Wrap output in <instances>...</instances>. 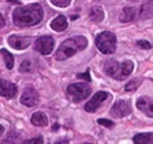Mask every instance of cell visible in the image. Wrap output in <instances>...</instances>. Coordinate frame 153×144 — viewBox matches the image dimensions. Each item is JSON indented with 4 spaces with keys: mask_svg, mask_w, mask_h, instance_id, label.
Here are the masks:
<instances>
[{
    "mask_svg": "<svg viewBox=\"0 0 153 144\" xmlns=\"http://www.w3.org/2000/svg\"><path fill=\"white\" fill-rule=\"evenodd\" d=\"M53 47H54V39L50 36L40 37L34 43V49L44 56L51 53Z\"/></svg>",
    "mask_w": 153,
    "mask_h": 144,
    "instance_id": "6",
    "label": "cell"
},
{
    "mask_svg": "<svg viewBox=\"0 0 153 144\" xmlns=\"http://www.w3.org/2000/svg\"><path fill=\"white\" fill-rule=\"evenodd\" d=\"M31 122L32 124L36 126H46L48 121H47V116L44 113V112H36L32 115L31 117Z\"/></svg>",
    "mask_w": 153,
    "mask_h": 144,
    "instance_id": "14",
    "label": "cell"
},
{
    "mask_svg": "<svg viewBox=\"0 0 153 144\" xmlns=\"http://www.w3.org/2000/svg\"><path fill=\"white\" fill-rule=\"evenodd\" d=\"M104 16H105L104 14V11H102V8L100 6H93V7H91V10H90V18H91V20H93L94 22L102 21Z\"/></svg>",
    "mask_w": 153,
    "mask_h": 144,
    "instance_id": "18",
    "label": "cell"
},
{
    "mask_svg": "<svg viewBox=\"0 0 153 144\" xmlns=\"http://www.w3.org/2000/svg\"><path fill=\"white\" fill-rule=\"evenodd\" d=\"M17 86L5 79H0V96L5 98H13L17 94Z\"/></svg>",
    "mask_w": 153,
    "mask_h": 144,
    "instance_id": "10",
    "label": "cell"
},
{
    "mask_svg": "<svg viewBox=\"0 0 153 144\" xmlns=\"http://www.w3.org/2000/svg\"><path fill=\"white\" fill-rule=\"evenodd\" d=\"M139 14H140L141 19L152 18L153 17V4H151L150 1L143 4L141 7H140V11H139Z\"/></svg>",
    "mask_w": 153,
    "mask_h": 144,
    "instance_id": "17",
    "label": "cell"
},
{
    "mask_svg": "<svg viewBox=\"0 0 153 144\" xmlns=\"http://www.w3.org/2000/svg\"><path fill=\"white\" fill-rule=\"evenodd\" d=\"M91 93V88L87 83H76L67 86V94L73 102H80L87 98Z\"/></svg>",
    "mask_w": 153,
    "mask_h": 144,
    "instance_id": "5",
    "label": "cell"
},
{
    "mask_svg": "<svg viewBox=\"0 0 153 144\" xmlns=\"http://www.w3.org/2000/svg\"><path fill=\"white\" fill-rule=\"evenodd\" d=\"M0 52H1L2 57H4V59H5L6 68H7L8 70L13 69V66H14V57H13V54L10 53V52H8L7 50H5V49H1Z\"/></svg>",
    "mask_w": 153,
    "mask_h": 144,
    "instance_id": "19",
    "label": "cell"
},
{
    "mask_svg": "<svg viewBox=\"0 0 153 144\" xmlns=\"http://www.w3.org/2000/svg\"><path fill=\"white\" fill-rule=\"evenodd\" d=\"M51 27L57 31V32H62L67 28V20L65 16H58L56 19L52 20L51 22Z\"/></svg>",
    "mask_w": 153,
    "mask_h": 144,
    "instance_id": "13",
    "label": "cell"
},
{
    "mask_svg": "<svg viewBox=\"0 0 153 144\" xmlns=\"http://www.w3.org/2000/svg\"><path fill=\"white\" fill-rule=\"evenodd\" d=\"M108 98V93L105 91H99L92 97V99L90 102H87L85 104V110L87 112H96L97 109L99 108L106 99Z\"/></svg>",
    "mask_w": 153,
    "mask_h": 144,
    "instance_id": "7",
    "label": "cell"
},
{
    "mask_svg": "<svg viewBox=\"0 0 153 144\" xmlns=\"http://www.w3.org/2000/svg\"><path fill=\"white\" fill-rule=\"evenodd\" d=\"M137 108L143 111L146 116L153 117V98L150 97H140L137 100Z\"/></svg>",
    "mask_w": 153,
    "mask_h": 144,
    "instance_id": "12",
    "label": "cell"
},
{
    "mask_svg": "<svg viewBox=\"0 0 153 144\" xmlns=\"http://www.w3.org/2000/svg\"><path fill=\"white\" fill-rule=\"evenodd\" d=\"M7 1H10V2H13V4H17V5H19V4H20L19 0H7Z\"/></svg>",
    "mask_w": 153,
    "mask_h": 144,
    "instance_id": "29",
    "label": "cell"
},
{
    "mask_svg": "<svg viewBox=\"0 0 153 144\" xmlns=\"http://www.w3.org/2000/svg\"><path fill=\"white\" fill-rule=\"evenodd\" d=\"M150 2H151V4H153V0H150Z\"/></svg>",
    "mask_w": 153,
    "mask_h": 144,
    "instance_id": "31",
    "label": "cell"
},
{
    "mask_svg": "<svg viewBox=\"0 0 153 144\" xmlns=\"http://www.w3.org/2000/svg\"><path fill=\"white\" fill-rule=\"evenodd\" d=\"M20 72H30L32 70V63L30 60H24L21 64H20L19 68Z\"/></svg>",
    "mask_w": 153,
    "mask_h": 144,
    "instance_id": "21",
    "label": "cell"
},
{
    "mask_svg": "<svg viewBox=\"0 0 153 144\" xmlns=\"http://www.w3.org/2000/svg\"><path fill=\"white\" fill-rule=\"evenodd\" d=\"M76 77L78 78H81V79H85L86 82H91V76H90V71L88 70L85 72V73H79Z\"/></svg>",
    "mask_w": 153,
    "mask_h": 144,
    "instance_id": "26",
    "label": "cell"
},
{
    "mask_svg": "<svg viewBox=\"0 0 153 144\" xmlns=\"http://www.w3.org/2000/svg\"><path fill=\"white\" fill-rule=\"evenodd\" d=\"M4 26H5V18L0 14V28H2Z\"/></svg>",
    "mask_w": 153,
    "mask_h": 144,
    "instance_id": "28",
    "label": "cell"
},
{
    "mask_svg": "<svg viewBox=\"0 0 153 144\" xmlns=\"http://www.w3.org/2000/svg\"><path fill=\"white\" fill-rule=\"evenodd\" d=\"M98 124L106 126V128H113L114 126V123L112 121H108V119H105V118H99L98 119Z\"/></svg>",
    "mask_w": 153,
    "mask_h": 144,
    "instance_id": "24",
    "label": "cell"
},
{
    "mask_svg": "<svg viewBox=\"0 0 153 144\" xmlns=\"http://www.w3.org/2000/svg\"><path fill=\"white\" fill-rule=\"evenodd\" d=\"M51 2L57 7H67L71 4V0H51Z\"/></svg>",
    "mask_w": 153,
    "mask_h": 144,
    "instance_id": "23",
    "label": "cell"
},
{
    "mask_svg": "<svg viewBox=\"0 0 153 144\" xmlns=\"http://www.w3.org/2000/svg\"><path fill=\"white\" fill-rule=\"evenodd\" d=\"M18 137H19V134H17L16 131H12V132L6 137V140H5L2 143H16Z\"/></svg>",
    "mask_w": 153,
    "mask_h": 144,
    "instance_id": "22",
    "label": "cell"
},
{
    "mask_svg": "<svg viewBox=\"0 0 153 144\" xmlns=\"http://www.w3.org/2000/svg\"><path fill=\"white\" fill-rule=\"evenodd\" d=\"M137 45H138L139 47H141V49H146V50H149V49L152 47L151 43H150V41H146V40H138V41H137Z\"/></svg>",
    "mask_w": 153,
    "mask_h": 144,
    "instance_id": "25",
    "label": "cell"
},
{
    "mask_svg": "<svg viewBox=\"0 0 153 144\" xmlns=\"http://www.w3.org/2000/svg\"><path fill=\"white\" fill-rule=\"evenodd\" d=\"M8 44L16 50H25L31 45V38L20 36H11L8 38Z\"/></svg>",
    "mask_w": 153,
    "mask_h": 144,
    "instance_id": "11",
    "label": "cell"
},
{
    "mask_svg": "<svg viewBox=\"0 0 153 144\" xmlns=\"http://www.w3.org/2000/svg\"><path fill=\"white\" fill-rule=\"evenodd\" d=\"M135 144H153V134H138L133 137Z\"/></svg>",
    "mask_w": 153,
    "mask_h": 144,
    "instance_id": "16",
    "label": "cell"
},
{
    "mask_svg": "<svg viewBox=\"0 0 153 144\" xmlns=\"http://www.w3.org/2000/svg\"><path fill=\"white\" fill-rule=\"evenodd\" d=\"M96 45L101 53L111 54L113 53L117 49V38L112 32L104 31L97 36Z\"/></svg>",
    "mask_w": 153,
    "mask_h": 144,
    "instance_id": "4",
    "label": "cell"
},
{
    "mask_svg": "<svg viewBox=\"0 0 153 144\" xmlns=\"http://www.w3.org/2000/svg\"><path fill=\"white\" fill-rule=\"evenodd\" d=\"M130 113H131V106L125 100H118V102H115L114 105L111 109V115L113 117H117V118L126 117Z\"/></svg>",
    "mask_w": 153,
    "mask_h": 144,
    "instance_id": "9",
    "label": "cell"
},
{
    "mask_svg": "<svg viewBox=\"0 0 153 144\" xmlns=\"http://www.w3.org/2000/svg\"><path fill=\"white\" fill-rule=\"evenodd\" d=\"M104 70L110 77L114 78L117 80H124L133 71V63L131 60H125L124 63H118L114 59H110L105 63Z\"/></svg>",
    "mask_w": 153,
    "mask_h": 144,
    "instance_id": "3",
    "label": "cell"
},
{
    "mask_svg": "<svg viewBox=\"0 0 153 144\" xmlns=\"http://www.w3.org/2000/svg\"><path fill=\"white\" fill-rule=\"evenodd\" d=\"M87 46V39L82 36H76L70 39H66L57 50L56 59L57 60H66L70 57L74 56L76 52L82 51Z\"/></svg>",
    "mask_w": 153,
    "mask_h": 144,
    "instance_id": "2",
    "label": "cell"
},
{
    "mask_svg": "<svg viewBox=\"0 0 153 144\" xmlns=\"http://www.w3.org/2000/svg\"><path fill=\"white\" fill-rule=\"evenodd\" d=\"M42 7L39 4H31L24 7H18L13 12V22L19 27H31L42 20Z\"/></svg>",
    "mask_w": 153,
    "mask_h": 144,
    "instance_id": "1",
    "label": "cell"
},
{
    "mask_svg": "<svg viewBox=\"0 0 153 144\" xmlns=\"http://www.w3.org/2000/svg\"><path fill=\"white\" fill-rule=\"evenodd\" d=\"M20 102H21V104H24V105H26L28 108L36 106L39 102L38 92L33 88H26L22 92V94H21Z\"/></svg>",
    "mask_w": 153,
    "mask_h": 144,
    "instance_id": "8",
    "label": "cell"
},
{
    "mask_svg": "<svg viewBox=\"0 0 153 144\" xmlns=\"http://www.w3.org/2000/svg\"><path fill=\"white\" fill-rule=\"evenodd\" d=\"M140 84H141V80L140 79H132L131 82H128L126 84L125 90L127 91V92H133V91H135L140 86Z\"/></svg>",
    "mask_w": 153,
    "mask_h": 144,
    "instance_id": "20",
    "label": "cell"
},
{
    "mask_svg": "<svg viewBox=\"0 0 153 144\" xmlns=\"http://www.w3.org/2000/svg\"><path fill=\"white\" fill-rule=\"evenodd\" d=\"M135 8L133 7H124L121 14H120V21L121 22H128V21H132L135 18Z\"/></svg>",
    "mask_w": 153,
    "mask_h": 144,
    "instance_id": "15",
    "label": "cell"
},
{
    "mask_svg": "<svg viewBox=\"0 0 153 144\" xmlns=\"http://www.w3.org/2000/svg\"><path fill=\"white\" fill-rule=\"evenodd\" d=\"M41 144L44 143V141H42V138L41 137H38V138H32V140H28V141H25L24 144Z\"/></svg>",
    "mask_w": 153,
    "mask_h": 144,
    "instance_id": "27",
    "label": "cell"
},
{
    "mask_svg": "<svg viewBox=\"0 0 153 144\" xmlns=\"http://www.w3.org/2000/svg\"><path fill=\"white\" fill-rule=\"evenodd\" d=\"M130 1H137V0H130Z\"/></svg>",
    "mask_w": 153,
    "mask_h": 144,
    "instance_id": "32",
    "label": "cell"
},
{
    "mask_svg": "<svg viewBox=\"0 0 153 144\" xmlns=\"http://www.w3.org/2000/svg\"><path fill=\"white\" fill-rule=\"evenodd\" d=\"M2 134H4V126L0 124V136H1Z\"/></svg>",
    "mask_w": 153,
    "mask_h": 144,
    "instance_id": "30",
    "label": "cell"
}]
</instances>
